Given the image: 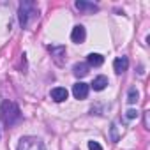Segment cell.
<instances>
[{
    "mask_svg": "<svg viewBox=\"0 0 150 150\" xmlns=\"http://www.w3.org/2000/svg\"><path fill=\"white\" fill-rule=\"evenodd\" d=\"M0 118H2V122L7 129L16 125L21 120V111H20L18 104L14 101H4L0 104Z\"/></svg>",
    "mask_w": 150,
    "mask_h": 150,
    "instance_id": "obj_1",
    "label": "cell"
},
{
    "mask_svg": "<svg viewBox=\"0 0 150 150\" xmlns=\"http://www.w3.org/2000/svg\"><path fill=\"white\" fill-rule=\"evenodd\" d=\"M39 13H37V6L30 0H25V2L20 4V11H18V16H20V25L21 28H27L30 25V18H35Z\"/></svg>",
    "mask_w": 150,
    "mask_h": 150,
    "instance_id": "obj_2",
    "label": "cell"
},
{
    "mask_svg": "<svg viewBox=\"0 0 150 150\" xmlns=\"http://www.w3.org/2000/svg\"><path fill=\"white\" fill-rule=\"evenodd\" d=\"M67 96H69V92H67L64 87H55V88L51 90V99H53L55 103H62V101H65Z\"/></svg>",
    "mask_w": 150,
    "mask_h": 150,
    "instance_id": "obj_9",
    "label": "cell"
},
{
    "mask_svg": "<svg viewBox=\"0 0 150 150\" xmlns=\"http://www.w3.org/2000/svg\"><path fill=\"white\" fill-rule=\"evenodd\" d=\"M88 90H90V87L87 83H83V81H78V83L72 85V96L76 99H87Z\"/></svg>",
    "mask_w": 150,
    "mask_h": 150,
    "instance_id": "obj_5",
    "label": "cell"
},
{
    "mask_svg": "<svg viewBox=\"0 0 150 150\" xmlns=\"http://www.w3.org/2000/svg\"><path fill=\"white\" fill-rule=\"evenodd\" d=\"M106 87H108V78H106V76H97V78H94V81H92V88H94V90L101 92V90H104Z\"/></svg>",
    "mask_w": 150,
    "mask_h": 150,
    "instance_id": "obj_12",
    "label": "cell"
},
{
    "mask_svg": "<svg viewBox=\"0 0 150 150\" xmlns=\"http://www.w3.org/2000/svg\"><path fill=\"white\" fill-rule=\"evenodd\" d=\"M104 64V57L103 55H99V53H88V57H87V65L90 67H99V65H103Z\"/></svg>",
    "mask_w": 150,
    "mask_h": 150,
    "instance_id": "obj_10",
    "label": "cell"
},
{
    "mask_svg": "<svg viewBox=\"0 0 150 150\" xmlns=\"http://www.w3.org/2000/svg\"><path fill=\"white\" fill-rule=\"evenodd\" d=\"M18 150H46V146L35 136H23L18 143Z\"/></svg>",
    "mask_w": 150,
    "mask_h": 150,
    "instance_id": "obj_3",
    "label": "cell"
},
{
    "mask_svg": "<svg viewBox=\"0 0 150 150\" xmlns=\"http://www.w3.org/2000/svg\"><path fill=\"white\" fill-rule=\"evenodd\" d=\"M125 117H127L129 120H132V118H136V117H138V111H136V110H127Z\"/></svg>",
    "mask_w": 150,
    "mask_h": 150,
    "instance_id": "obj_16",
    "label": "cell"
},
{
    "mask_svg": "<svg viewBox=\"0 0 150 150\" xmlns=\"http://www.w3.org/2000/svg\"><path fill=\"white\" fill-rule=\"evenodd\" d=\"M85 37H87V30H85V27H81V25H76L72 28V32H71V39H72V42H83L85 41Z\"/></svg>",
    "mask_w": 150,
    "mask_h": 150,
    "instance_id": "obj_7",
    "label": "cell"
},
{
    "mask_svg": "<svg viewBox=\"0 0 150 150\" xmlns=\"http://www.w3.org/2000/svg\"><path fill=\"white\" fill-rule=\"evenodd\" d=\"M138 97H139V94H138L136 87H131L129 92H127V103H129V104H136V103H138Z\"/></svg>",
    "mask_w": 150,
    "mask_h": 150,
    "instance_id": "obj_13",
    "label": "cell"
},
{
    "mask_svg": "<svg viewBox=\"0 0 150 150\" xmlns=\"http://www.w3.org/2000/svg\"><path fill=\"white\" fill-rule=\"evenodd\" d=\"M72 74H74L76 78H83V76H87V74H88V65L83 64V62L74 64V67H72Z\"/></svg>",
    "mask_w": 150,
    "mask_h": 150,
    "instance_id": "obj_11",
    "label": "cell"
},
{
    "mask_svg": "<svg viewBox=\"0 0 150 150\" xmlns=\"http://www.w3.org/2000/svg\"><path fill=\"white\" fill-rule=\"evenodd\" d=\"M88 150H103V146L97 141H88Z\"/></svg>",
    "mask_w": 150,
    "mask_h": 150,
    "instance_id": "obj_15",
    "label": "cell"
},
{
    "mask_svg": "<svg viewBox=\"0 0 150 150\" xmlns=\"http://www.w3.org/2000/svg\"><path fill=\"white\" fill-rule=\"evenodd\" d=\"M48 50H50V53H51L53 62H55L58 67L65 65V60H67V51H65V46H50Z\"/></svg>",
    "mask_w": 150,
    "mask_h": 150,
    "instance_id": "obj_4",
    "label": "cell"
},
{
    "mask_svg": "<svg viewBox=\"0 0 150 150\" xmlns=\"http://www.w3.org/2000/svg\"><path fill=\"white\" fill-rule=\"evenodd\" d=\"M74 7H76L78 11H81V13H97L99 11V7L96 6V4H92V2H87V0H76L74 2Z\"/></svg>",
    "mask_w": 150,
    "mask_h": 150,
    "instance_id": "obj_6",
    "label": "cell"
},
{
    "mask_svg": "<svg viewBox=\"0 0 150 150\" xmlns=\"http://www.w3.org/2000/svg\"><path fill=\"white\" fill-rule=\"evenodd\" d=\"M127 67H129V60H127V57H118V58H115V62H113V69H115L117 74L125 72Z\"/></svg>",
    "mask_w": 150,
    "mask_h": 150,
    "instance_id": "obj_8",
    "label": "cell"
},
{
    "mask_svg": "<svg viewBox=\"0 0 150 150\" xmlns=\"http://www.w3.org/2000/svg\"><path fill=\"white\" fill-rule=\"evenodd\" d=\"M118 138H120V136H118V129H117V124L113 122V125H111V141H115V143H117V141H118Z\"/></svg>",
    "mask_w": 150,
    "mask_h": 150,
    "instance_id": "obj_14",
    "label": "cell"
}]
</instances>
